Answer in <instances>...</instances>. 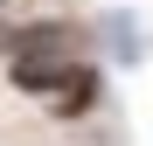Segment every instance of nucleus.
<instances>
[{
	"mask_svg": "<svg viewBox=\"0 0 153 146\" xmlns=\"http://www.w3.org/2000/svg\"><path fill=\"white\" fill-rule=\"evenodd\" d=\"M0 7H7V0H0Z\"/></svg>",
	"mask_w": 153,
	"mask_h": 146,
	"instance_id": "f257e3e1",
	"label": "nucleus"
}]
</instances>
